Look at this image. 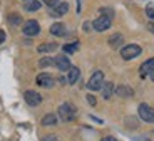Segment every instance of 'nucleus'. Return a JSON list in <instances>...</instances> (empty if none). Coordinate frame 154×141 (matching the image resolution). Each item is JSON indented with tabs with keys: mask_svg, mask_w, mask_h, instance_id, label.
I'll use <instances>...</instances> for the list:
<instances>
[{
	"mask_svg": "<svg viewBox=\"0 0 154 141\" xmlns=\"http://www.w3.org/2000/svg\"><path fill=\"white\" fill-rule=\"evenodd\" d=\"M141 52H143V49H141L137 44H129V46H126V47L121 49V56H122L124 61H131V59L137 57Z\"/></svg>",
	"mask_w": 154,
	"mask_h": 141,
	"instance_id": "f257e3e1",
	"label": "nucleus"
},
{
	"mask_svg": "<svg viewBox=\"0 0 154 141\" xmlns=\"http://www.w3.org/2000/svg\"><path fill=\"white\" fill-rule=\"evenodd\" d=\"M102 84H104V72H102V71H96V72L91 76V79H89L87 88L91 89V91H99V89L102 88Z\"/></svg>",
	"mask_w": 154,
	"mask_h": 141,
	"instance_id": "f03ea898",
	"label": "nucleus"
},
{
	"mask_svg": "<svg viewBox=\"0 0 154 141\" xmlns=\"http://www.w3.org/2000/svg\"><path fill=\"white\" fill-rule=\"evenodd\" d=\"M59 116H60L62 121H72L75 118V107L69 103L60 104V107H59Z\"/></svg>",
	"mask_w": 154,
	"mask_h": 141,
	"instance_id": "7ed1b4c3",
	"label": "nucleus"
},
{
	"mask_svg": "<svg viewBox=\"0 0 154 141\" xmlns=\"http://www.w3.org/2000/svg\"><path fill=\"white\" fill-rule=\"evenodd\" d=\"M139 118L146 123H154V107H151L146 103L139 104Z\"/></svg>",
	"mask_w": 154,
	"mask_h": 141,
	"instance_id": "20e7f679",
	"label": "nucleus"
},
{
	"mask_svg": "<svg viewBox=\"0 0 154 141\" xmlns=\"http://www.w3.org/2000/svg\"><path fill=\"white\" fill-rule=\"evenodd\" d=\"M92 27H94V30H97V32L107 30L109 27H111V17H107V15L97 17V19L92 22Z\"/></svg>",
	"mask_w": 154,
	"mask_h": 141,
	"instance_id": "39448f33",
	"label": "nucleus"
},
{
	"mask_svg": "<svg viewBox=\"0 0 154 141\" xmlns=\"http://www.w3.org/2000/svg\"><path fill=\"white\" fill-rule=\"evenodd\" d=\"M35 81H37V84L40 86V88H45V89H50L52 86H54V82H55L54 76L49 74V72H40Z\"/></svg>",
	"mask_w": 154,
	"mask_h": 141,
	"instance_id": "423d86ee",
	"label": "nucleus"
},
{
	"mask_svg": "<svg viewBox=\"0 0 154 141\" xmlns=\"http://www.w3.org/2000/svg\"><path fill=\"white\" fill-rule=\"evenodd\" d=\"M22 32L25 35H29V37H34V35H37L40 32V25H38L37 20H27V22L23 24Z\"/></svg>",
	"mask_w": 154,
	"mask_h": 141,
	"instance_id": "0eeeda50",
	"label": "nucleus"
},
{
	"mask_svg": "<svg viewBox=\"0 0 154 141\" xmlns=\"http://www.w3.org/2000/svg\"><path fill=\"white\" fill-rule=\"evenodd\" d=\"M23 98H25V103H27L29 106H38V104L42 103V96L35 91H25Z\"/></svg>",
	"mask_w": 154,
	"mask_h": 141,
	"instance_id": "6e6552de",
	"label": "nucleus"
},
{
	"mask_svg": "<svg viewBox=\"0 0 154 141\" xmlns=\"http://www.w3.org/2000/svg\"><path fill=\"white\" fill-rule=\"evenodd\" d=\"M54 64L57 66V69H59V71H62V72H67V71L72 67L67 56H57V57L54 59Z\"/></svg>",
	"mask_w": 154,
	"mask_h": 141,
	"instance_id": "1a4fd4ad",
	"label": "nucleus"
},
{
	"mask_svg": "<svg viewBox=\"0 0 154 141\" xmlns=\"http://www.w3.org/2000/svg\"><path fill=\"white\" fill-rule=\"evenodd\" d=\"M67 10H69V4L67 2H60L59 5H55L52 10H50V17H62V15H66L67 14Z\"/></svg>",
	"mask_w": 154,
	"mask_h": 141,
	"instance_id": "9d476101",
	"label": "nucleus"
},
{
	"mask_svg": "<svg viewBox=\"0 0 154 141\" xmlns=\"http://www.w3.org/2000/svg\"><path fill=\"white\" fill-rule=\"evenodd\" d=\"M154 69V57L152 59H147L146 62H143V66H141V77H146L147 74H151V71Z\"/></svg>",
	"mask_w": 154,
	"mask_h": 141,
	"instance_id": "9b49d317",
	"label": "nucleus"
},
{
	"mask_svg": "<svg viewBox=\"0 0 154 141\" xmlns=\"http://www.w3.org/2000/svg\"><path fill=\"white\" fill-rule=\"evenodd\" d=\"M50 34L55 35V37H62V35H66V25L60 22L54 24V25L50 27Z\"/></svg>",
	"mask_w": 154,
	"mask_h": 141,
	"instance_id": "f8f14e48",
	"label": "nucleus"
},
{
	"mask_svg": "<svg viewBox=\"0 0 154 141\" xmlns=\"http://www.w3.org/2000/svg\"><path fill=\"white\" fill-rule=\"evenodd\" d=\"M59 46L55 44V42H50V44H40V46L37 47V50L40 54H47V52H54V50H57Z\"/></svg>",
	"mask_w": 154,
	"mask_h": 141,
	"instance_id": "ddd939ff",
	"label": "nucleus"
},
{
	"mask_svg": "<svg viewBox=\"0 0 154 141\" xmlns=\"http://www.w3.org/2000/svg\"><path fill=\"white\" fill-rule=\"evenodd\" d=\"M102 98L104 99H111V96H112V92H114V84L112 82H106L104 81V84H102Z\"/></svg>",
	"mask_w": 154,
	"mask_h": 141,
	"instance_id": "4468645a",
	"label": "nucleus"
},
{
	"mask_svg": "<svg viewBox=\"0 0 154 141\" xmlns=\"http://www.w3.org/2000/svg\"><path fill=\"white\" fill-rule=\"evenodd\" d=\"M79 77H81V71H79L77 67H70L69 69V76H67V82L75 84L77 81H79Z\"/></svg>",
	"mask_w": 154,
	"mask_h": 141,
	"instance_id": "2eb2a0df",
	"label": "nucleus"
},
{
	"mask_svg": "<svg viewBox=\"0 0 154 141\" xmlns=\"http://www.w3.org/2000/svg\"><path fill=\"white\" fill-rule=\"evenodd\" d=\"M124 42V37L121 34H114L109 37V46L112 47V49H117V47H121V44Z\"/></svg>",
	"mask_w": 154,
	"mask_h": 141,
	"instance_id": "dca6fc26",
	"label": "nucleus"
},
{
	"mask_svg": "<svg viewBox=\"0 0 154 141\" xmlns=\"http://www.w3.org/2000/svg\"><path fill=\"white\" fill-rule=\"evenodd\" d=\"M116 92H117V96H121V98H131V96L134 94V91H132L129 86H124V84L116 89Z\"/></svg>",
	"mask_w": 154,
	"mask_h": 141,
	"instance_id": "f3484780",
	"label": "nucleus"
},
{
	"mask_svg": "<svg viewBox=\"0 0 154 141\" xmlns=\"http://www.w3.org/2000/svg\"><path fill=\"white\" fill-rule=\"evenodd\" d=\"M40 5H42V2L40 0H29V2H25V10L27 12H37L38 8H40Z\"/></svg>",
	"mask_w": 154,
	"mask_h": 141,
	"instance_id": "a211bd4d",
	"label": "nucleus"
},
{
	"mask_svg": "<svg viewBox=\"0 0 154 141\" xmlns=\"http://www.w3.org/2000/svg\"><path fill=\"white\" fill-rule=\"evenodd\" d=\"M57 123V116L55 114H45L42 118V124L44 126H54Z\"/></svg>",
	"mask_w": 154,
	"mask_h": 141,
	"instance_id": "6ab92c4d",
	"label": "nucleus"
},
{
	"mask_svg": "<svg viewBox=\"0 0 154 141\" xmlns=\"http://www.w3.org/2000/svg\"><path fill=\"white\" fill-rule=\"evenodd\" d=\"M66 54H74L77 49H79V42H74V44H67V46L62 47Z\"/></svg>",
	"mask_w": 154,
	"mask_h": 141,
	"instance_id": "aec40b11",
	"label": "nucleus"
},
{
	"mask_svg": "<svg viewBox=\"0 0 154 141\" xmlns=\"http://www.w3.org/2000/svg\"><path fill=\"white\" fill-rule=\"evenodd\" d=\"M8 22H10L12 25H20V24H22V17H20L19 14H10Z\"/></svg>",
	"mask_w": 154,
	"mask_h": 141,
	"instance_id": "412c9836",
	"label": "nucleus"
},
{
	"mask_svg": "<svg viewBox=\"0 0 154 141\" xmlns=\"http://www.w3.org/2000/svg\"><path fill=\"white\" fill-rule=\"evenodd\" d=\"M52 64H54V59L52 57H44V59H40V62H38L40 67H49V66H52Z\"/></svg>",
	"mask_w": 154,
	"mask_h": 141,
	"instance_id": "4be33fe9",
	"label": "nucleus"
},
{
	"mask_svg": "<svg viewBox=\"0 0 154 141\" xmlns=\"http://www.w3.org/2000/svg\"><path fill=\"white\" fill-rule=\"evenodd\" d=\"M40 2H44L45 5H49L50 8H54L55 5H59V4H60V0H40Z\"/></svg>",
	"mask_w": 154,
	"mask_h": 141,
	"instance_id": "5701e85b",
	"label": "nucleus"
},
{
	"mask_svg": "<svg viewBox=\"0 0 154 141\" xmlns=\"http://www.w3.org/2000/svg\"><path fill=\"white\" fill-rule=\"evenodd\" d=\"M42 141H59V138L55 136V134H45V136L42 138Z\"/></svg>",
	"mask_w": 154,
	"mask_h": 141,
	"instance_id": "b1692460",
	"label": "nucleus"
},
{
	"mask_svg": "<svg viewBox=\"0 0 154 141\" xmlns=\"http://www.w3.org/2000/svg\"><path fill=\"white\" fill-rule=\"evenodd\" d=\"M146 14H147V17H149V19L154 20V5H149V7L146 8Z\"/></svg>",
	"mask_w": 154,
	"mask_h": 141,
	"instance_id": "393cba45",
	"label": "nucleus"
},
{
	"mask_svg": "<svg viewBox=\"0 0 154 141\" xmlns=\"http://www.w3.org/2000/svg\"><path fill=\"white\" fill-rule=\"evenodd\" d=\"M87 101H89L91 106H96V98H94L92 94H87Z\"/></svg>",
	"mask_w": 154,
	"mask_h": 141,
	"instance_id": "a878e982",
	"label": "nucleus"
},
{
	"mask_svg": "<svg viewBox=\"0 0 154 141\" xmlns=\"http://www.w3.org/2000/svg\"><path fill=\"white\" fill-rule=\"evenodd\" d=\"M100 141H117V139H116L114 136H106V138H102Z\"/></svg>",
	"mask_w": 154,
	"mask_h": 141,
	"instance_id": "bb28decb",
	"label": "nucleus"
},
{
	"mask_svg": "<svg viewBox=\"0 0 154 141\" xmlns=\"http://www.w3.org/2000/svg\"><path fill=\"white\" fill-rule=\"evenodd\" d=\"M4 40H5V32H4V30H0V44H2Z\"/></svg>",
	"mask_w": 154,
	"mask_h": 141,
	"instance_id": "cd10ccee",
	"label": "nucleus"
},
{
	"mask_svg": "<svg viewBox=\"0 0 154 141\" xmlns=\"http://www.w3.org/2000/svg\"><path fill=\"white\" fill-rule=\"evenodd\" d=\"M147 29H149V30L154 34V24H152V22H149V24H147Z\"/></svg>",
	"mask_w": 154,
	"mask_h": 141,
	"instance_id": "c85d7f7f",
	"label": "nucleus"
},
{
	"mask_svg": "<svg viewBox=\"0 0 154 141\" xmlns=\"http://www.w3.org/2000/svg\"><path fill=\"white\" fill-rule=\"evenodd\" d=\"M89 27H91V24H87V22H85V24H84V30H85V32H89V30H91Z\"/></svg>",
	"mask_w": 154,
	"mask_h": 141,
	"instance_id": "c756f323",
	"label": "nucleus"
},
{
	"mask_svg": "<svg viewBox=\"0 0 154 141\" xmlns=\"http://www.w3.org/2000/svg\"><path fill=\"white\" fill-rule=\"evenodd\" d=\"M149 76H151V79L154 81V69H152V71H151V74H149Z\"/></svg>",
	"mask_w": 154,
	"mask_h": 141,
	"instance_id": "7c9ffc66",
	"label": "nucleus"
},
{
	"mask_svg": "<svg viewBox=\"0 0 154 141\" xmlns=\"http://www.w3.org/2000/svg\"><path fill=\"white\" fill-rule=\"evenodd\" d=\"M23 2H29V0H23Z\"/></svg>",
	"mask_w": 154,
	"mask_h": 141,
	"instance_id": "2f4dec72",
	"label": "nucleus"
},
{
	"mask_svg": "<svg viewBox=\"0 0 154 141\" xmlns=\"http://www.w3.org/2000/svg\"><path fill=\"white\" fill-rule=\"evenodd\" d=\"M146 141H147V139H146Z\"/></svg>",
	"mask_w": 154,
	"mask_h": 141,
	"instance_id": "473e14b6",
	"label": "nucleus"
}]
</instances>
